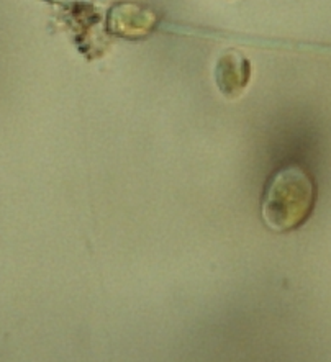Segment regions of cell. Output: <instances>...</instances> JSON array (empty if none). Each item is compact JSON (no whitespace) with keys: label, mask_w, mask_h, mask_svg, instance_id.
Wrapping results in <instances>:
<instances>
[{"label":"cell","mask_w":331,"mask_h":362,"mask_svg":"<svg viewBox=\"0 0 331 362\" xmlns=\"http://www.w3.org/2000/svg\"><path fill=\"white\" fill-rule=\"evenodd\" d=\"M156 20L158 17L153 10L133 4H120L108 12L107 28L120 38L138 40L153 32Z\"/></svg>","instance_id":"2"},{"label":"cell","mask_w":331,"mask_h":362,"mask_svg":"<svg viewBox=\"0 0 331 362\" xmlns=\"http://www.w3.org/2000/svg\"><path fill=\"white\" fill-rule=\"evenodd\" d=\"M216 86L226 99L240 97L250 84L251 64L248 58L236 49H226L216 63Z\"/></svg>","instance_id":"3"},{"label":"cell","mask_w":331,"mask_h":362,"mask_svg":"<svg viewBox=\"0 0 331 362\" xmlns=\"http://www.w3.org/2000/svg\"><path fill=\"white\" fill-rule=\"evenodd\" d=\"M317 187L307 170L300 165L279 169L269 180L262 195L261 216L272 231L297 230L312 214Z\"/></svg>","instance_id":"1"}]
</instances>
